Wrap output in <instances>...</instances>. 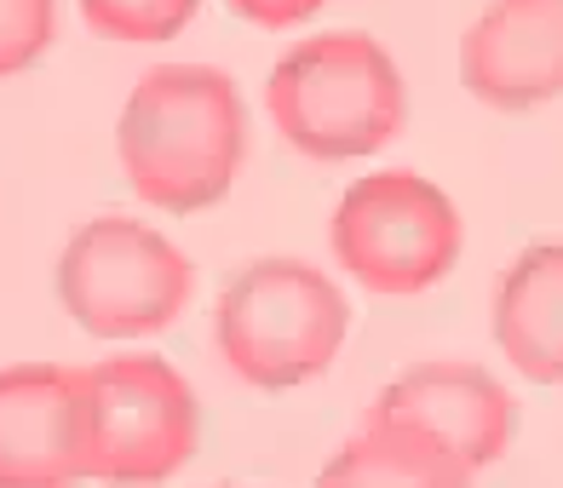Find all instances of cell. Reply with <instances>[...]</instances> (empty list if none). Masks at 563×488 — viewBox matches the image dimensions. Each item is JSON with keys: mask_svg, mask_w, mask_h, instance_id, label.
Instances as JSON below:
<instances>
[{"mask_svg": "<svg viewBox=\"0 0 563 488\" xmlns=\"http://www.w3.org/2000/svg\"><path fill=\"white\" fill-rule=\"evenodd\" d=\"M115 162L144 208L201 213L230 196L247 162L242 92L213 64L144 69L115 121Z\"/></svg>", "mask_w": 563, "mask_h": 488, "instance_id": "cell-1", "label": "cell"}, {"mask_svg": "<svg viewBox=\"0 0 563 488\" xmlns=\"http://www.w3.org/2000/svg\"><path fill=\"white\" fill-rule=\"evenodd\" d=\"M351 333V304L334 276L271 253L253 259L213 299V351L230 379L253 391H294L334 368Z\"/></svg>", "mask_w": 563, "mask_h": 488, "instance_id": "cell-3", "label": "cell"}, {"mask_svg": "<svg viewBox=\"0 0 563 488\" xmlns=\"http://www.w3.org/2000/svg\"><path fill=\"white\" fill-rule=\"evenodd\" d=\"M58 41V0H0V81L35 69Z\"/></svg>", "mask_w": 563, "mask_h": 488, "instance_id": "cell-13", "label": "cell"}, {"mask_svg": "<svg viewBox=\"0 0 563 488\" xmlns=\"http://www.w3.org/2000/svg\"><path fill=\"white\" fill-rule=\"evenodd\" d=\"M230 12L253 30H299V23H311L328 0H224Z\"/></svg>", "mask_w": 563, "mask_h": 488, "instance_id": "cell-14", "label": "cell"}, {"mask_svg": "<svg viewBox=\"0 0 563 488\" xmlns=\"http://www.w3.org/2000/svg\"><path fill=\"white\" fill-rule=\"evenodd\" d=\"M81 483H87L81 368L64 363L0 368V488H81Z\"/></svg>", "mask_w": 563, "mask_h": 488, "instance_id": "cell-7", "label": "cell"}, {"mask_svg": "<svg viewBox=\"0 0 563 488\" xmlns=\"http://www.w3.org/2000/svg\"><path fill=\"white\" fill-rule=\"evenodd\" d=\"M368 414L415 425L431 443H443L460 466L489 472L511 448L518 397L477 363H415L368 402Z\"/></svg>", "mask_w": 563, "mask_h": 488, "instance_id": "cell-8", "label": "cell"}, {"mask_svg": "<svg viewBox=\"0 0 563 488\" xmlns=\"http://www.w3.org/2000/svg\"><path fill=\"white\" fill-rule=\"evenodd\" d=\"M53 288L69 322L92 340H150L185 317L196 265L144 219L98 213L64 242Z\"/></svg>", "mask_w": 563, "mask_h": 488, "instance_id": "cell-4", "label": "cell"}, {"mask_svg": "<svg viewBox=\"0 0 563 488\" xmlns=\"http://www.w3.org/2000/svg\"><path fill=\"white\" fill-rule=\"evenodd\" d=\"M98 41L115 46H162L196 18L201 0H75Z\"/></svg>", "mask_w": 563, "mask_h": 488, "instance_id": "cell-12", "label": "cell"}, {"mask_svg": "<svg viewBox=\"0 0 563 488\" xmlns=\"http://www.w3.org/2000/svg\"><path fill=\"white\" fill-rule=\"evenodd\" d=\"M472 483L477 472L460 466L443 443H431L415 425L379 420L368 408H363V425L317 472V488H472Z\"/></svg>", "mask_w": 563, "mask_h": 488, "instance_id": "cell-11", "label": "cell"}, {"mask_svg": "<svg viewBox=\"0 0 563 488\" xmlns=\"http://www.w3.org/2000/svg\"><path fill=\"white\" fill-rule=\"evenodd\" d=\"M328 247L356 288L379 299H415L460 265L466 224L443 185L408 167H386L345 185L328 219Z\"/></svg>", "mask_w": 563, "mask_h": 488, "instance_id": "cell-5", "label": "cell"}, {"mask_svg": "<svg viewBox=\"0 0 563 488\" xmlns=\"http://www.w3.org/2000/svg\"><path fill=\"white\" fill-rule=\"evenodd\" d=\"M495 345L529 385H563V242H534L500 270Z\"/></svg>", "mask_w": 563, "mask_h": 488, "instance_id": "cell-10", "label": "cell"}, {"mask_svg": "<svg viewBox=\"0 0 563 488\" xmlns=\"http://www.w3.org/2000/svg\"><path fill=\"white\" fill-rule=\"evenodd\" d=\"M87 397V483L156 488L201 448V408L167 356L121 351L81 368Z\"/></svg>", "mask_w": 563, "mask_h": 488, "instance_id": "cell-6", "label": "cell"}, {"mask_svg": "<svg viewBox=\"0 0 563 488\" xmlns=\"http://www.w3.org/2000/svg\"><path fill=\"white\" fill-rule=\"evenodd\" d=\"M265 110L299 156L356 162L408 126V81L368 30H328L276 58Z\"/></svg>", "mask_w": 563, "mask_h": 488, "instance_id": "cell-2", "label": "cell"}, {"mask_svg": "<svg viewBox=\"0 0 563 488\" xmlns=\"http://www.w3.org/2000/svg\"><path fill=\"white\" fill-rule=\"evenodd\" d=\"M460 81L489 110L563 98V0H489L460 35Z\"/></svg>", "mask_w": 563, "mask_h": 488, "instance_id": "cell-9", "label": "cell"}]
</instances>
